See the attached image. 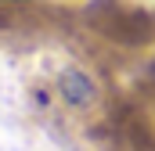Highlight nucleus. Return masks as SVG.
Segmentation results:
<instances>
[{
    "label": "nucleus",
    "instance_id": "nucleus-1",
    "mask_svg": "<svg viewBox=\"0 0 155 151\" xmlns=\"http://www.w3.org/2000/svg\"><path fill=\"white\" fill-rule=\"evenodd\" d=\"M58 90L65 94V101L69 104H87L90 97H94V86H90V79L76 69H69V72H61V83H58Z\"/></svg>",
    "mask_w": 155,
    "mask_h": 151
}]
</instances>
